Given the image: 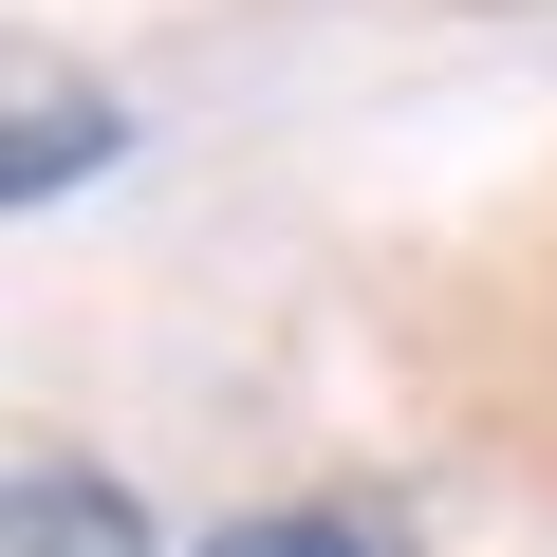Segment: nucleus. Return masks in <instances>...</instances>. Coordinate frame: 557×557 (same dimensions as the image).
I'll use <instances>...</instances> for the list:
<instances>
[{
    "instance_id": "obj_1",
    "label": "nucleus",
    "mask_w": 557,
    "mask_h": 557,
    "mask_svg": "<svg viewBox=\"0 0 557 557\" xmlns=\"http://www.w3.org/2000/svg\"><path fill=\"white\" fill-rule=\"evenodd\" d=\"M94 149H112V94H20V112H0V186H20V205H57V186H94Z\"/></svg>"
},
{
    "instance_id": "obj_2",
    "label": "nucleus",
    "mask_w": 557,
    "mask_h": 557,
    "mask_svg": "<svg viewBox=\"0 0 557 557\" xmlns=\"http://www.w3.org/2000/svg\"><path fill=\"white\" fill-rule=\"evenodd\" d=\"M20 557H149V520L94 465H20Z\"/></svg>"
},
{
    "instance_id": "obj_3",
    "label": "nucleus",
    "mask_w": 557,
    "mask_h": 557,
    "mask_svg": "<svg viewBox=\"0 0 557 557\" xmlns=\"http://www.w3.org/2000/svg\"><path fill=\"white\" fill-rule=\"evenodd\" d=\"M205 557H391V520H335V502H278V520H223Z\"/></svg>"
}]
</instances>
